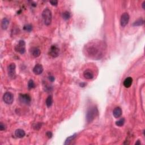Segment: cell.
Returning <instances> with one entry per match:
<instances>
[{
    "mask_svg": "<svg viewBox=\"0 0 145 145\" xmlns=\"http://www.w3.org/2000/svg\"><path fill=\"white\" fill-rule=\"evenodd\" d=\"M85 85H86V84H85V83H81V84H80L81 87H85Z\"/></svg>",
    "mask_w": 145,
    "mask_h": 145,
    "instance_id": "f546056e",
    "label": "cell"
},
{
    "mask_svg": "<svg viewBox=\"0 0 145 145\" xmlns=\"http://www.w3.org/2000/svg\"><path fill=\"white\" fill-rule=\"evenodd\" d=\"M41 124H40V123H37V124H35V125L34 126V128L36 130H39L40 128H41Z\"/></svg>",
    "mask_w": 145,
    "mask_h": 145,
    "instance_id": "d4e9b609",
    "label": "cell"
},
{
    "mask_svg": "<svg viewBox=\"0 0 145 145\" xmlns=\"http://www.w3.org/2000/svg\"><path fill=\"white\" fill-rule=\"evenodd\" d=\"M9 24V21L8 18H5L2 20L1 27L3 30H6Z\"/></svg>",
    "mask_w": 145,
    "mask_h": 145,
    "instance_id": "2e32d148",
    "label": "cell"
},
{
    "mask_svg": "<svg viewBox=\"0 0 145 145\" xmlns=\"http://www.w3.org/2000/svg\"><path fill=\"white\" fill-rule=\"evenodd\" d=\"M85 50L87 57L94 60H99L104 56L106 45L101 41H93L86 45Z\"/></svg>",
    "mask_w": 145,
    "mask_h": 145,
    "instance_id": "6da1fadb",
    "label": "cell"
},
{
    "mask_svg": "<svg viewBox=\"0 0 145 145\" xmlns=\"http://www.w3.org/2000/svg\"><path fill=\"white\" fill-rule=\"evenodd\" d=\"M144 24V21L142 18H139V19H138L137 21H135L133 23V26H142Z\"/></svg>",
    "mask_w": 145,
    "mask_h": 145,
    "instance_id": "d6986e66",
    "label": "cell"
},
{
    "mask_svg": "<svg viewBox=\"0 0 145 145\" xmlns=\"http://www.w3.org/2000/svg\"><path fill=\"white\" fill-rule=\"evenodd\" d=\"M15 50L21 54H24L26 52V43L25 41L22 40H20L18 44L15 47Z\"/></svg>",
    "mask_w": 145,
    "mask_h": 145,
    "instance_id": "277c9868",
    "label": "cell"
},
{
    "mask_svg": "<svg viewBox=\"0 0 145 145\" xmlns=\"http://www.w3.org/2000/svg\"><path fill=\"white\" fill-rule=\"evenodd\" d=\"M23 29H24V30L26 31L30 32H31V31L32 30V26L30 24H26L23 27Z\"/></svg>",
    "mask_w": 145,
    "mask_h": 145,
    "instance_id": "603a6c76",
    "label": "cell"
},
{
    "mask_svg": "<svg viewBox=\"0 0 145 145\" xmlns=\"http://www.w3.org/2000/svg\"><path fill=\"white\" fill-rule=\"evenodd\" d=\"M125 122V120L124 118H122V119H120L119 121L116 122V125L117 126H122L124 125Z\"/></svg>",
    "mask_w": 145,
    "mask_h": 145,
    "instance_id": "44dd1931",
    "label": "cell"
},
{
    "mask_svg": "<svg viewBox=\"0 0 145 145\" xmlns=\"http://www.w3.org/2000/svg\"><path fill=\"white\" fill-rule=\"evenodd\" d=\"M83 76H84L85 79H91L94 78V74L92 70L88 69V70H85L84 72H83Z\"/></svg>",
    "mask_w": 145,
    "mask_h": 145,
    "instance_id": "7c38bea8",
    "label": "cell"
},
{
    "mask_svg": "<svg viewBox=\"0 0 145 145\" xmlns=\"http://www.w3.org/2000/svg\"><path fill=\"white\" fill-rule=\"evenodd\" d=\"M48 79L51 82H54V80H55V78H54V77H53V75H49L48 77Z\"/></svg>",
    "mask_w": 145,
    "mask_h": 145,
    "instance_id": "4316f807",
    "label": "cell"
},
{
    "mask_svg": "<svg viewBox=\"0 0 145 145\" xmlns=\"http://www.w3.org/2000/svg\"><path fill=\"white\" fill-rule=\"evenodd\" d=\"M76 135H77V134H74V135H72V136H70V137L67 138L66 141H65V142L64 143V145H66L70 144V143L72 142V140H74V139L76 137Z\"/></svg>",
    "mask_w": 145,
    "mask_h": 145,
    "instance_id": "ac0fdd59",
    "label": "cell"
},
{
    "mask_svg": "<svg viewBox=\"0 0 145 145\" xmlns=\"http://www.w3.org/2000/svg\"><path fill=\"white\" fill-rule=\"evenodd\" d=\"M49 2H50V4H51L52 5H53V6H57V4H58L57 1H50Z\"/></svg>",
    "mask_w": 145,
    "mask_h": 145,
    "instance_id": "83f0119b",
    "label": "cell"
},
{
    "mask_svg": "<svg viewBox=\"0 0 145 145\" xmlns=\"http://www.w3.org/2000/svg\"><path fill=\"white\" fill-rule=\"evenodd\" d=\"M98 110L96 107H91L87 110L86 113V121L88 123L91 122L98 115Z\"/></svg>",
    "mask_w": 145,
    "mask_h": 145,
    "instance_id": "7a4b0ae2",
    "label": "cell"
},
{
    "mask_svg": "<svg viewBox=\"0 0 145 145\" xmlns=\"http://www.w3.org/2000/svg\"><path fill=\"white\" fill-rule=\"evenodd\" d=\"M133 83V79L131 77H128L124 81V86L126 88H129Z\"/></svg>",
    "mask_w": 145,
    "mask_h": 145,
    "instance_id": "9a60e30c",
    "label": "cell"
},
{
    "mask_svg": "<svg viewBox=\"0 0 145 145\" xmlns=\"http://www.w3.org/2000/svg\"><path fill=\"white\" fill-rule=\"evenodd\" d=\"M53 104V98L51 95H49L46 99V106L47 107L49 108Z\"/></svg>",
    "mask_w": 145,
    "mask_h": 145,
    "instance_id": "e0dca14e",
    "label": "cell"
},
{
    "mask_svg": "<svg viewBox=\"0 0 145 145\" xmlns=\"http://www.w3.org/2000/svg\"><path fill=\"white\" fill-rule=\"evenodd\" d=\"M6 130V126L2 122H1L0 124V130L1 131H3V130Z\"/></svg>",
    "mask_w": 145,
    "mask_h": 145,
    "instance_id": "cb8c5ba5",
    "label": "cell"
},
{
    "mask_svg": "<svg viewBox=\"0 0 145 145\" xmlns=\"http://www.w3.org/2000/svg\"><path fill=\"white\" fill-rule=\"evenodd\" d=\"M46 135L49 138H51L52 137V136H53V134H52L51 132L48 131L46 133Z\"/></svg>",
    "mask_w": 145,
    "mask_h": 145,
    "instance_id": "484cf974",
    "label": "cell"
},
{
    "mask_svg": "<svg viewBox=\"0 0 145 145\" xmlns=\"http://www.w3.org/2000/svg\"><path fill=\"white\" fill-rule=\"evenodd\" d=\"M129 15L127 12H124V14H122L121 17L120 19V23L121 26L122 27H125L127 24H128L129 21Z\"/></svg>",
    "mask_w": 145,
    "mask_h": 145,
    "instance_id": "9c48e42d",
    "label": "cell"
},
{
    "mask_svg": "<svg viewBox=\"0 0 145 145\" xmlns=\"http://www.w3.org/2000/svg\"><path fill=\"white\" fill-rule=\"evenodd\" d=\"M35 82H34V81L33 80H32V79H30V81H28V89H32V88H35Z\"/></svg>",
    "mask_w": 145,
    "mask_h": 145,
    "instance_id": "7402d4cb",
    "label": "cell"
},
{
    "mask_svg": "<svg viewBox=\"0 0 145 145\" xmlns=\"http://www.w3.org/2000/svg\"><path fill=\"white\" fill-rule=\"evenodd\" d=\"M70 17H71V14H70V12H68V11H66L62 13V18L63 19L68 20L70 19Z\"/></svg>",
    "mask_w": 145,
    "mask_h": 145,
    "instance_id": "ffe728a7",
    "label": "cell"
},
{
    "mask_svg": "<svg viewBox=\"0 0 145 145\" xmlns=\"http://www.w3.org/2000/svg\"><path fill=\"white\" fill-rule=\"evenodd\" d=\"M60 54V49L57 45H53L50 47L49 51V54L53 58L57 57Z\"/></svg>",
    "mask_w": 145,
    "mask_h": 145,
    "instance_id": "52a82bcc",
    "label": "cell"
},
{
    "mask_svg": "<svg viewBox=\"0 0 145 145\" xmlns=\"http://www.w3.org/2000/svg\"><path fill=\"white\" fill-rule=\"evenodd\" d=\"M145 1H144V2L142 3V8H143V9H145Z\"/></svg>",
    "mask_w": 145,
    "mask_h": 145,
    "instance_id": "4dcf8cb0",
    "label": "cell"
},
{
    "mask_svg": "<svg viewBox=\"0 0 145 145\" xmlns=\"http://www.w3.org/2000/svg\"><path fill=\"white\" fill-rule=\"evenodd\" d=\"M135 145H141V143L140 142V141H139V140L138 141H137V142H135Z\"/></svg>",
    "mask_w": 145,
    "mask_h": 145,
    "instance_id": "f1b7e54d",
    "label": "cell"
},
{
    "mask_svg": "<svg viewBox=\"0 0 145 145\" xmlns=\"http://www.w3.org/2000/svg\"><path fill=\"white\" fill-rule=\"evenodd\" d=\"M16 66L15 63H12L8 66V72L9 77L12 79H14L16 77V72H15Z\"/></svg>",
    "mask_w": 145,
    "mask_h": 145,
    "instance_id": "5b68a950",
    "label": "cell"
},
{
    "mask_svg": "<svg viewBox=\"0 0 145 145\" xmlns=\"http://www.w3.org/2000/svg\"><path fill=\"white\" fill-rule=\"evenodd\" d=\"M3 100L7 104H11L14 101V96L11 92H6L3 96Z\"/></svg>",
    "mask_w": 145,
    "mask_h": 145,
    "instance_id": "8992f818",
    "label": "cell"
},
{
    "mask_svg": "<svg viewBox=\"0 0 145 145\" xmlns=\"http://www.w3.org/2000/svg\"><path fill=\"white\" fill-rule=\"evenodd\" d=\"M43 70H44V69H43V67L41 64L36 65L33 69L34 73L36 74V75L41 74L43 72Z\"/></svg>",
    "mask_w": 145,
    "mask_h": 145,
    "instance_id": "30bf717a",
    "label": "cell"
},
{
    "mask_svg": "<svg viewBox=\"0 0 145 145\" xmlns=\"http://www.w3.org/2000/svg\"><path fill=\"white\" fill-rule=\"evenodd\" d=\"M15 135L17 138H22L24 137L26 133L24 130L21 129H17L15 132Z\"/></svg>",
    "mask_w": 145,
    "mask_h": 145,
    "instance_id": "5bb4252c",
    "label": "cell"
},
{
    "mask_svg": "<svg viewBox=\"0 0 145 145\" xmlns=\"http://www.w3.org/2000/svg\"><path fill=\"white\" fill-rule=\"evenodd\" d=\"M42 17L44 24L46 26H49L51 24L52 15V12L48 8L45 9L42 12Z\"/></svg>",
    "mask_w": 145,
    "mask_h": 145,
    "instance_id": "3957f363",
    "label": "cell"
},
{
    "mask_svg": "<svg viewBox=\"0 0 145 145\" xmlns=\"http://www.w3.org/2000/svg\"><path fill=\"white\" fill-rule=\"evenodd\" d=\"M19 99L22 103L25 104H30L31 101V97L28 94H20Z\"/></svg>",
    "mask_w": 145,
    "mask_h": 145,
    "instance_id": "ba28073f",
    "label": "cell"
},
{
    "mask_svg": "<svg viewBox=\"0 0 145 145\" xmlns=\"http://www.w3.org/2000/svg\"><path fill=\"white\" fill-rule=\"evenodd\" d=\"M122 115V109L120 107H117L114 109L113 110V115L115 118H119Z\"/></svg>",
    "mask_w": 145,
    "mask_h": 145,
    "instance_id": "4fadbf2b",
    "label": "cell"
},
{
    "mask_svg": "<svg viewBox=\"0 0 145 145\" xmlns=\"http://www.w3.org/2000/svg\"><path fill=\"white\" fill-rule=\"evenodd\" d=\"M30 53L34 57H38L41 54V51L37 47H32L30 50Z\"/></svg>",
    "mask_w": 145,
    "mask_h": 145,
    "instance_id": "8fae6325",
    "label": "cell"
}]
</instances>
